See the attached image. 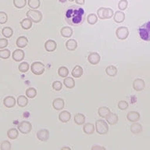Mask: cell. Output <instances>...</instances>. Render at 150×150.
<instances>
[{"label": "cell", "mask_w": 150, "mask_h": 150, "mask_svg": "<svg viewBox=\"0 0 150 150\" xmlns=\"http://www.w3.org/2000/svg\"><path fill=\"white\" fill-rule=\"evenodd\" d=\"M74 121L77 125H83L84 124V122H85V117L82 113H77L74 116Z\"/></svg>", "instance_id": "29"}, {"label": "cell", "mask_w": 150, "mask_h": 150, "mask_svg": "<svg viewBox=\"0 0 150 150\" xmlns=\"http://www.w3.org/2000/svg\"><path fill=\"white\" fill-rule=\"evenodd\" d=\"M125 20V14L123 11H117L113 14V21L117 23H123Z\"/></svg>", "instance_id": "18"}, {"label": "cell", "mask_w": 150, "mask_h": 150, "mask_svg": "<svg viewBox=\"0 0 150 150\" xmlns=\"http://www.w3.org/2000/svg\"><path fill=\"white\" fill-rule=\"evenodd\" d=\"M59 1L60 2H62V3H64V2H67V0H59Z\"/></svg>", "instance_id": "50"}, {"label": "cell", "mask_w": 150, "mask_h": 150, "mask_svg": "<svg viewBox=\"0 0 150 150\" xmlns=\"http://www.w3.org/2000/svg\"><path fill=\"white\" fill-rule=\"evenodd\" d=\"M31 72L35 75H42L45 72V66L41 62H35L30 66Z\"/></svg>", "instance_id": "6"}, {"label": "cell", "mask_w": 150, "mask_h": 150, "mask_svg": "<svg viewBox=\"0 0 150 150\" xmlns=\"http://www.w3.org/2000/svg\"><path fill=\"white\" fill-rule=\"evenodd\" d=\"M138 33L142 40L150 42V21H148L141 26L138 29Z\"/></svg>", "instance_id": "2"}, {"label": "cell", "mask_w": 150, "mask_h": 150, "mask_svg": "<svg viewBox=\"0 0 150 150\" xmlns=\"http://www.w3.org/2000/svg\"><path fill=\"white\" fill-rule=\"evenodd\" d=\"M18 69L21 73H26L28 72V70L30 69V66L27 62H23V63H21V64L19 65Z\"/></svg>", "instance_id": "39"}, {"label": "cell", "mask_w": 150, "mask_h": 150, "mask_svg": "<svg viewBox=\"0 0 150 150\" xmlns=\"http://www.w3.org/2000/svg\"><path fill=\"white\" fill-rule=\"evenodd\" d=\"M13 59L16 62H21L24 59V52L21 49H16L13 52Z\"/></svg>", "instance_id": "12"}, {"label": "cell", "mask_w": 150, "mask_h": 150, "mask_svg": "<svg viewBox=\"0 0 150 150\" xmlns=\"http://www.w3.org/2000/svg\"><path fill=\"white\" fill-rule=\"evenodd\" d=\"M18 131L21 133L23 134H27L30 133L32 129V125L29 121H22L18 124L17 126Z\"/></svg>", "instance_id": "7"}, {"label": "cell", "mask_w": 150, "mask_h": 150, "mask_svg": "<svg viewBox=\"0 0 150 150\" xmlns=\"http://www.w3.org/2000/svg\"><path fill=\"white\" fill-rule=\"evenodd\" d=\"M110 112H110V109L108 107H105V106H101V107L98 108V116L100 117H103V118H105Z\"/></svg>", "instance_id": "27"}, {"label": "cell", "mask_w": 150, "mask_h": 150, "mask_svg": "<svg viewBox=\"0 0 150 150\" xmlns=\"http://www.w3.org/2000/svg\"><path fill=\"white\" fill-rule=\"evenodd\" d=\"M52 88L56 91H60L62 88H63V84H62V82L59 81H54L52 84Z\"/></svg>", "instance_id": "42"}, {"label": "cell", "mask_w": 150, "mask_h": 150, "mask_svg": "<svg viewBox=\"0 0 150 150\" xmlns=\"http://www.w3.org/2000/svg\"><path fill=\"white\" fill-rule=\"evenodd\" d=\"M71 118V114L67 110L62 111V112L59 114V120H60L62 123H67L70 120Z\"/></svg>", "instance_id": "17"}, {"label": "cell", "mask_w": 150, "mask_h": 150, "mask_svg": "<svg viewBox=\"0 0 150 150\" xmlns=\"http://www.w3.org/2000/svg\"><path fill=\"white\" fill-rule=\"evenodd\" d=\"M19 131L16 128H10L9 131H7V136L9 139L11 140H15L18 138Z\"/></svg>", "instance_id": "30"}, {"label": "cell", "mask_w": 150, "mask_h": 150, "mask_svg": "<svg viewBox=\"0 0 150 150\" xmlns=\"http://www.w3.org/2000/svg\"><path fill=\"white\" fill-rule=\"evenodd\" d=\"M96 149L105 150V148L103 147V146H99V145H94V146L91 147V150H96Z\"/></svg>", "instance_id": "47"}, {"label": "cell", "mask_w": 150, "mask_h": 150, "mask_svg": "<svg viewBox=\"0 0 150 150\" xmlns=\"http://www.w3.org/2000/svg\"><path fill=\"white\" fill-rule=\"evenodd\" d=\"M117 106H118V108H119L120 110H126L128 108L129 105H128V103H127V102H126V101H124V100H121V101H120L119 103H118V104H117Z\"/></svg>", "instance_id": "44"}, {"label": "cell", "mask_w": 150, "mask_h": 150, "mask_svg": "<svg viewBox=\"0 0 150 150\" xmlns=\"http://www.w3.org/2000/svg\"><path fill=\"white\" fill-rule=\"evenodd\" d=\"M21 28L24 29V30H29L30 28L32 27V21L29 18H25L21 21Z\"/></svg>", "instance_id": "28"}, {"label": "cell", "mask_w": 150, "mask_h": 150, "mask_svg": "<svg viewBox=\"0 0 150 150\" xmlns=\"http://www.w3.org/2000/svg\"><path fill=\"white\" fill-rule=\"evenodd\" d=\"M71 74L75 78H79L83 74V68L79 65L75 66L74 69H73L72 72H71Z\"/></svg>", "instance_id": "22"}, {"label": "cell", "mask_w": 150, "mask_h": 150, "mask_svg": "<svg viewBox=\"0 0 150 150\" xmlns=\"http://www.w3.org/2000/svg\"><path fill=\"white\" fill-rule=\"evenodd\" d=\"M10 51L9 49H3L0 50V58L3 59H7L10 57Z\"/></svg>", "instance_id": "40"}, {"label": "cell", "mask_w": 150, "mask_h": 150, "mask_svg": "<svg viewBox=\"0 0 150 150\" xmlns=\"http://www.w3.org/2000/svg\"><path fill=\"white\" fill-rule=\"evenodd\" d=\"M129 35L128 28L126 27H120L116 30V36L118 39L125 40Z\"/></svg>", "instance_id": "8"}, {"label": "cell", "mask_w": 150, "mask_h": 150, "mask_svg": "<svg viewBox=\"0 0 150 150\" xmlns=\"http://www.w3.org/2000/svg\"><path fill=\"white\" fill-rule=\"evenodd\" d=\"M16 46L20 48V49H23L24 47H26L28 44V39L25 36H21L16 39Z\"/></svg>", "instance_id": "20"}, {"label": "cell", "mask_w": 150, "mask_h": 150, "mask_svg": "<svg viewBox=\"0 0 150 150\" xmlns=\"http://www.w3.org/2000/svg\"><path fill=\"white\" fill-rule=\"evenodd\" d=\"M37 138L41 142H46L49 138V131L47 129H41L38 131Z\"/></svg>", "instance_id": "11"}, {"label": "cell", "mask_w": 150, "mask_h": 150, "mask_svg": "<svg viewBox=\"0 0 150 150\" xmlns=\"http://www.w3.org/2000/svg\"><path fill=\"white\" fill-rule=\"evenodd\" d=\"M77 42L74 39H69L66 42V48L69 51H74L77 49Z\"/></svg>", "instance_id": "24"}, {"label": "cell", "mask_w": 150, "mask_h": 150, "mask_svg": "<svg viewBox=\"0 0 150 150\" xmlns=\"http://www.w3.org/2000/svg\"><path fill=\"white\" fill-rule=\"evenodd\" d=\"M87 21L89 24L91 25H94L95 23H97L98 21V16L96 15L95 13H90L87 17Z\"/></svg>", "instance_id": "36"}, {"label": "cell", "mask_w": 150, "mask_h": 150, "mask_svg": "<svg viewBox=\"0 0 150 150\" xmlns=\"http://www.w3.org/2000/svg\"><path fill=\"white\" fill-rule=\"evenodd\" d=\"M127 6H128V2L127 0H120L118 2V8L120 11L125 10L127 8Z\"/></svg>", "instance_id": "41"}, {"label": "cell", "mask_w": 150, "mask_h": 150, "mask_svg": "<svg viewBox=\"0 0 150 150\" xmlns=\"http://www.w3.org/2000/svg\"><path fill=\"white\" fill-rule=\"evenodd\" d=\"M60 34L63 38H70L73 35L72 28L70 27H63L61 29Z\"/></svg>", "instance_id": "25"}, {"label": "cell", "mask_w": 150, "mask_h": 150, "mask_svg": "<svg viewBox=\"0 0 150 150\" xmlns=\"http://www.w3.org/2000/svg\"><path fill=\"white\" fill-rule=\"evenodd\" d=\"M105 119H106V122L110 125H115V124H117L119 118H118L117 114L113 113V112H110V114L105 117Z\"/></svg>", "instance_id": "19"}, {"label": "cell", "mask_w": 150, "mask_h": 150, "mask_svg": "<svg viewBox=\"0 0 150 150\" xmlns=\"http://www.w3.org/2000/svg\"><path fill=\"white\" fill-rule=\"evenodd\" d=\"M3 105L6 108H13L16 105V99L13 96H7L3 100Z\"/></svg>", "instance_id": "16"}, {"label": "cell", "mask_w": 150, "mask_h": 150, "mask_svg": "<svg viewBox=\"0 0 150 150\" xmlns=\"http://www.w3.org/2000/svg\"><path fill=\"white\" fill-rule=\"evenodd\" d=\"M127 119L130 122H137L140 120V113L136 111H131L127 114Z\"/></svg>", "instance_id": "14"}, {"label": "cell", "mask_w": 150, "mask_h": 150, "mask_svg": "<svg viewBox=\"0 0 150 150\" xmlns=\"http://www.w3.org/2000/svg\"><path fill=\"white\" fill-rule=\"evenodd\" d=\"M28 4L31 9H37L40 7L41 2L40 0H28Z\"/></svg>", "instance_id": "33"}, {"label": "cell", "mask_w": 150, "mask_h": 150, "mask_svg": "<svg viewBox=\"0 0 150 150\" xmlns=\"http://www.w3.org/2000/svg\"><path fill=\"white\" fill-rule=\"evenodd\" d=\"M2 35L4 36L5 38H11L13 34V29L9 27H6V28H3L2 30Z\"/></svg>", "instance_id": "34"}, {"label": "cell", "mask_w": 150, "mask_h": 150, "mask_svg": "<svg viewBox=\"0 0 150 150\" xmlns=\"http://www.w3.org/2000/svg\"><path fill=\"white\" fill-rule=\"evenodd\" d=\"M26 16H27L28 18L31 20V21L35 23H39L42 20V13L40 11L37 10V9L28 10L27 12V13H26Z\"/></svg>", "instance_id": "4"}, {"label": "cell", "mask_w": 150, "mask_h": 150, "mask_svg": "<svg viewBox=\"0 0 150 150\" xmlns=\"http://www.w3.org/2000/svg\"><path fill=\"white\" fill-rule=\"evenodd\" d=\"M132 86L136 91H142L145 87V81H144V80L141 79V78H136L133 81Z\"/></svg>", "instance_id": "9"}, {"label": "cell", "mask_w": 150, "mask_h": 150, "mask_svg": "<svg viewBox=\"0 0 150 150\" xmlns=\"http://www.w3.org/2000/svg\"><path fill=\"white\" fill-rule=\"evenodd\" d=\"M96 128H95V125L91 123H86L84 124L83 126V131L86 134H92L94 133Z\"/></svg>", "instance_id": "21"}, {"label": "cell", "mask_w": 150, "mask_h": 150, "mask_svg": "<svg viewBox=\"0 0 150 150\" xmlns=\"http://www.w3.org/2000/svg\"><path fill=\"white\" fill-rule=\"evenodd\" d=\"M75 2L79 6H83L85 2V0H75Z\"/></svg>", "instance_id": "48"}, {"label": "cell", "mask_w": 150, "mask_h": 150, "mask_svg": "<svg viewBox=\"0 0 150 150\" xmlns=\"http://www.w3.org/2000/svg\"><path fill=\"white\" fill-rule=\"evenodd\" d=\"M143 130V127L142 126V124H138V123H136V122H134L133 124H131V133L135 134H140Z\"/></svg>", "instance_id": "23"}, {"label": "cell", "mask_w": 150, "mask_h": 150, "mask_svg": "<svg viewBox=\"0 0 150 150\" xmlns=\"http://www.w3.org/2000/svg\"><path fill=\"white\" fill-rule=\"evenodd\" d=\"M101 57L98 52H91L88 56V60L91 65H97L100 62Z\"/></svg>", "instance_id": "10"}, {"label": "cell", "mask_w": 150, "mask_h": 150, "mask_svg": "<svg viewBox=\"0 0 150 150\" xmlns=\"http://www.w3.org/2000/svg\"><path fill=\"white\" fill-rule=\"evenodd\" d=\"M0 149L2 150H10L11 149V144L9 141H3L1 144Z\"/></svg>", "instance_id": "43"}, {"label": "cell", "mask_w": 150, "mask_h": 150, "mask_svg": "<svg viewBox=\"0 0 150 150\" xmlns=\"http://www.w3.org/2000/svg\"><path fill=\"white\" fill-rule=\"evenodd\" d=\"M64 100L61 98H55L52 102V106L56 110H62L64 108Z\"/></svg>", "instance_id": "15"}, {"label": "cell", "mask_w": 150, "mask_h": 150, "mask_svg": "<svg viewBox=\"0 0 150 150\" xmlns=\"http://www.w3.org/2000/svg\"><path fill=\"white\" fill-rule=\"evenodd\" d=\"M58 74L60 77L65 78L69 75V70L66 67H60L58 69Z\"/></svg>", "instance_id": "35"}, {"label": "cell", "mask_w": 150, "mask_h": 150, "mask_svg": "<svg viewBox=\"0 0 150 150\" xmlns=\"http://www.w3.org/2000/svg\"><path fill=\"white\" fill-rule=\"evenodd\" d=\"M27 4V0H13L14 6L17 9H23Z\"/></svg>", "instance_id": "38"}, {"label": "cell", "mask_w": 150, "mask_h": 150, "mask_svg": "<svg viewBox=\"0 0 150 150\" xmlns=\"http://www.w3.org/2000/svg\"><path fill=\"white\" fill-rule=\"evenodd\" d=\"M95 128L96 131L98 134H105L108 133L109 131V125L108 123L103 120H96V124H95Z\"/></svg>", "instance_id": "3"}, {"label": "cell", "mask_w": 150, "mask_h": 150, "mask_svg": "<svg viewBox=\"0 0 150 150\" xmlns=\"http://www.w3.org/2000/svg\"><path fill=\"white\" fill-rule=\"evenodd\" d=\"M8 45V40L6 38H0V49H5Z\"/></svg>", "instance_id": "46"}, {"label": "cell", "mask_w": 150, "mask_h": 150, "mask_svg": "<svg viewBox=\"0 0 150 150\" xmlns=\"http://www.w3.org/2000/svg\"><path fill=\"white\" fill-rule=\"evenodd\" d=\"M56 47H57V44L53 40H48L45 43V49L49 52L55 51L56 49Z\"/></svg>", "instance_id": "13"}, {"label": "cell", "mask_w": 150, "mask_h": 150, "mask_svg": "<svg viewBox=\"0 0 150 150\" xmlns=\"http://www.w3.org/2000/svg\"><path fill=\"white\" fill-rule=\"evenodd\" d=\"M16 103H17V105L20 107H24V106L28 105V97H26L24 96H18V98L16 99Z\"/></svg>", "instance_id": "31"}, {"label": "cell", "mask_w": 150, "mask_h": 150, "mask_svg": "<svg viewBox=\"0 0 150 150\" xmlns=\"http://www.w3.org/2000/svg\"><path fill=\"white\" fill-rule=\"evenodd\" d=\"M105 73L110 77H115L117 74V68L115 66H109L105 69Z\"/></svg>", "instance_id": "32"}, {"label": "cell", "mask_w": 150, "mask_h": 150, "mask_svg": "<svg viewBox=\"0 0 150 150\" xmlns=\"http://www.w3.org/2000/svg\"><path fill=\"white\" fill-rule=\"evenodd\" d=\"M61 149H62V150H64V149L70 150V149H70V147H63V148H61Z\"/></svg>", "instance_id": "49"}, {"label": "cell", "mask_w": 150, "mask_h": 150, "mask_svg": "<svg viewBox=\"0 0 150 150\" xmlns=\"http://www.w3.org/2000/svg\"><path fill=\"white\" fill-rule=\"evenodd\" d=\"M37 96V90L34 88H29L26 90V96L29 98H34Z\"/></svg>", "instance_id": "37"}, {"label": "cell", "mask_w": 150, "mask_h": 150, "mask_svg": "<svg viewBox=\"0 0 150 150\" xmlns=\"http://www.w3.org/2000/svg\"><path fill=\"white\" fill-rule=\"evenodd\" d=\"M8 21V16L5 12H0V24H4Z\"/></svg>", "instance_id": "45"}, {"label": "cell", "mask_w": 150, "mask_h": 150, "mask_svg": "<svg viewBox=\"0 0 150 150\" xmlns=\"http://www.w3.org/2000/svg\"><path fill=\"white\" fill-rule=\"evenodd\" d=\"M70 2H74V1H75V0H69Z\"/></svg>", "instance_id": "51"}, {"label": "cell", "mask_w": 150, "mask_h": 150, "mask_svg": "<svg viewBox=\"0 0 150 150\" xmlns=\"http://www.w3.org/2000/svg\"><path fill=\"white\" fill-rule=\"evenodd\" d=\"M113 11L112 9L110 8H104V7H101L97 10V16L98 18L102 19V20H105V19H110L113 16Z\"/></svg>", "instance_id": "5"}, {"label": "cell", "mask_w": 150, "mask_h": 150, "mask_svg": "<svg viewBox=\"0 0 150 150\" xmlns=\"http://www.w3.org/2000/svg\"><path fill=\"white\" fill-rule=\"evenodd\" d=\"M84 15V9L77 6H72L67 10L65 17L68 23H71L74 26H77L83 21Z\"/></svg>", "instance_id": "1"}, {"label": "cell", "mask_w": 150, "mask_h": 150, "mask_svg": "<svg viewBox=\"0 0 150 150\" xmlns=\"http://www.w3.org/2000/svg\"><path fill=\"white\" fill-rule=\"evenodd\" d=\"M63 84L65 85L67 88L71 89L73 88H74L75 86V81L73 77H67L63 80Z\"/></svg>", "instance_id": "26"}]
</instances>
